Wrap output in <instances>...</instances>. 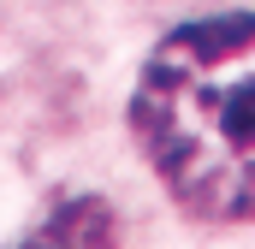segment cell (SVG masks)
<instances>
[{
  "mask_svg": "<svg viewBox=\"0 0 255 249\" xmlns=\"http://www.w3.org/2000/svg\"><path fill=\"white\" fill-rule=\"evenodd\" d=\"M130 136L184 220L255 226V12L226 6L172 24L136 71Z\"/></svg>",
  "mask_w": 255,
  "mask_h": 249,
  "instance_id": "obj_1",
  "label": "cell"
}]
</instances>
